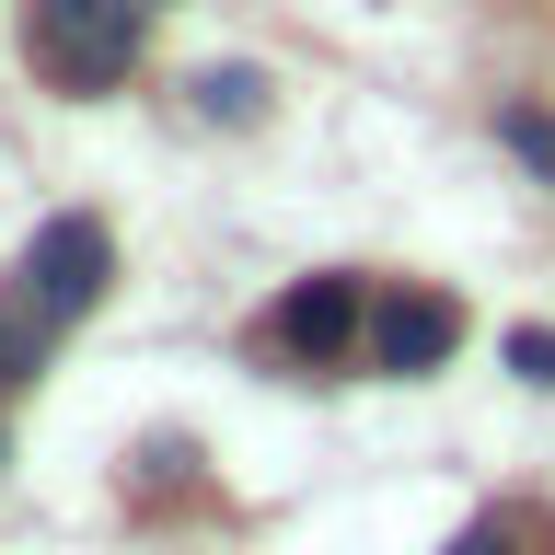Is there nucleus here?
Here are the masks:
<instances>
[{
  "label": "nucleus",
  "mask_w": 555,
  "mask_h": 555,
  "mask_svg": "<svg viewBox=\"0 0 555 555\" xmlns=\"http://www.w3.org/2000/svg\"><path fill=\"white\" fill-rule=\"evenodd\" d=\"M498 139H509L520 163H532V173L555 185V116H532V104H498Z\"/></svg>",
  "instance_id": "423d86ee"
},
{
  "label": "nucleus",
  "mask_w": 555,
  "mask_h": 555,
  "mask_svg": "<svg viewBox=\"0 0 555 555\" xmlns=\"http://www.w3.org/2000/svg\"><path fill=\"white\" fill-rule=\"evenodd\" d=\"M197 104L220 116V128H243V116L267 104V81H255V69H208V81H197Z\"/></svg>",
  "instance_id": "0eeeda50"
},
{
  "label": "nucleus",
  "mask_w": 555,
  "mask_h": 555,
  "mask_svg": "<svg viewBox=\"0 0 555 555\" xmlns=\"http://www.w3.org/2000/svg\"><path fill=\"white\" fill-rule=\"evenodd\" d=\"M451 555H520V544H509V520H475V532H463Z\"/></svg>",
  "instance_id": "1a4fd4ad"
},
{
  "label": "nucleus",
  "mask_w": 555,
  "mask_h": 555,
  "mask_svg": "<svg viewBox=\"0 0 555 555\" xmlns=\"http://www.w3.org/2000/svg\"><path fill=\"white\" fill-rule=\"evenodd\" d=\"M104 278H116V232H104V220H81V208H59V220L24 243L12 289H24L47 324H69V312H93V301H104Z\"/></svg>",
  "instance_id": "f03ea898"
},
{
  "label": "nucleus",
  "mask_w": 555,
  "mask_h": 555,
  "mask_svg": "<svg viewBox=\"0 0 555 555\" xmlns=\"http://www.w3.org/2000/svg\"><path fill=\"white\" fill-rule=\"evenodd\" d=\"M509 371H520V382H544V393H555V324H520V336H509Z\"/></svg>",
  "instance_id": "6e6552de"
},
{
  "label": "nucleus",
  "mask_w": 555,
  "mask_h": 555,
  "mask_svg": "<svg viewBox=\"0 0 555 555\" xmlns=\"http://www.w3.org/2000/svg\"><path fill=\"white\" fill-rule=\"evenodd\" d=\"M451 336H463V312H451L440 289H382V301H371V359L393 382H428L451 359Z\"/></svg>",
  "instance_id": "20e7f679"
},
{
  "label": "nucleus",
  "mask_w": 555,
  "mask_h": 555,
  "mask_svg": "<svg viewBox=\"0 0 555 555\" xmlns=\"http://www.w3.org/2000/svg\"><path fill=\"white\" fill-rule=\"evenodd\" d=\"M359 324H371V301H359V278H301L289 301L267 312V336L301 359V371H336L347 347H359Z\"/></svg>",
  "instance_id": "7ed1b4c3"
},
{
  "label": "nucleus",
  "mask_w": 555,
  "mask_h": 555,
  "mask_svg": "<svg viewBox=\"0 0 555 555\" xmlns=\"http://www.w3.org/2000/svg\"><path fill=\"white\" fill-rule=\"evenodd\" d=\"M24 59L59 93H104L139 69V0H24Z\"/></svg>",
  "instance_id": "f257e3e1"
},
{
  "label": "nucleus",
  "mask_w": 555,
  "mask_h": 555,
  "mask_svg": "<svg viewBox=\"0 0 555 555\" xmlns=\"http://www.w3.org/2000/svg\"><path fill=\"white\" fill-rule=\"evenodd\" d=\"M47 336H59V324H47V312H35L24 289H0V393L47 371Z\"/></svg>",
  "instance_id": "39448f33"
}]
</instances>
